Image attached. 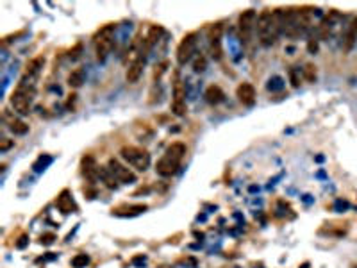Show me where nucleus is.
Returning a JSON list of instances; mask_svg holds the SVG:
<instances>
[{"label": "nucleus", "instance_id": "nucleus-25", "mask_svg": "<svg viewBox=\"0 0 357 268\" xmlns=\"http://www.w3.org/2000/svg\"><path fill=\"white\" fill-rule=\"evenodd\" d=\"M302 72H304V79L307 82H316V66L306 65V68H302Z\"/></svg>", "mask_w": 357, "mask_h": 268}, {"label": "nucleus", "instance_id": "nucleus-23", "mask_svg": "<svg viewBox=\"0 0 357 268\" xmlns=\"http://www.w3.org/2000/svg\"><path fill=\"white\" fill-rule=\"evenodd\" d=\"M161 34H163V29L161 27H152L150 29V32H148V38H146V47H152L154 45V43H156V41H159V38H161Z\"/></svg>", "mask_w": 357, "mask_h": 268}, {"label": "nucleus", "instance_id": "nucleus-10", "mask_svg": "<svg viewBox=\"0 0 357 268\" xmlns=\"http://www.w3.org/2000/svg\"><path fill=\"white\" fill-rule=\"evenodd\" d=\"M236 97H238V100L241 102L243 106L252 107L254 104H256V97H257L256 88L252 86L250 82H241V84L238 86V90H236Z\"/></svg>", "mask_w": 357, "mask_h": 268}, {"label": "nucleus", "instance_id": "nucleus-13", "mask_svg": "<svg viewBox=\"0 0 357 268\" xmlns=\"http://www.w3.org/2000/svg\"><path fill=\"white\" fill-rule=\"evenodd\" d=\"M204 97H206V100L209 102L211 106H218V104H221V102L225 100V93H223V90H221L220 86H214V84L207 88Z\"/></svg>", "mask_w": 357, "mask_h": 268}, {"label": "nucleus", "instance_id": "nucleus-6", "mask_svg": "<svg viewBox=\"0 0 357 268\" xmlns=\"http://www.w3.org/2000/svg\"><path fill=\"white\" fill-rule=\"evenodd\" d=\"M257 24V13L254 9H245L238 18V29H239V36L245 43H248L256 30Z\"/></svg>", "mask_w": 357, "mask_h": 268}, {"label": "nucleus", "instance_id": "nucleus-24", "mask_svg": "<svg viewBox=\"0 0 357 268\" xmlns=\"http://www.w3.org/2000/svg\"><path fill=\"white\" fill-rule=\"evenodd\" d=\"M266 88H268V90H270V91H281L282 88H284V81H282V77H279V75L272 77V79L268 81Z\"/></svg>", "mask_w": 357, "mask_h": 268}, {"label": "nucleus", "instance_id": "nucleus-3", "mask_svg": "<svg viewBox=\"0 0 357 268\" xmlns=\"http://www.w3.org/2000/svg\"><path fill=\"white\" fill-rule=\"evenodd\" d=\"M113 41H115V24H107L96 30L93 36V43H95V54L98 61H106L107 56L111 54L113 49Z\"/></svg>", "mask_w": 357, "mask_h": 268}, {"label": "nucleus", "instance_id": "nucleus-20", "mask_svg": "<svg viewBox=\"0 0 357 268\" xmlns=\"http://www.w3.org/2000/svg\"><path fill=\"white\" fill-rule=\"evenodd\" d=\"M287 73H289V82H291V86H293V88H298V86H300V84H302V82H300V81H302V79H304V72L300 70L298 66H291Z\"/></svg>", "mask_w": 357, "mask_h": 268}, {"label": "nucleus", "instance_id": "nucleus-9", "mask_svg": "<svg viewBox=\"0 0 357 268\" xmlns=\"http://www.w3.org/2000/svg\"><path fill=\"white\" fill-rule=\"evenodd\" d=\"M221 32H223L221 24H214V25H211V29H209V45H211V54L216 61H220L221 54H223V50H221Z\"/></svg>", "mask_w": 357, "mask_h": 268}, {"label": "nucleus", "instance_id": "nucleus-4", "mask_svg": "<svg viewBox=\"0 0 357 268\" xmlns=\"http://www.w3.org/2000/svg\"><path fill=\"white\" fill-rule=\"evenodd\" d=\"M121 159L129 165V167L136 168L138 172H145L146 168L150 167V154L141 147H134V145H125L120 150Z\"/></svg>", "mask_w": 357, "mask_h": 268}, {"label": "nucleus", "instance_id": "nucleus-18", "mask_svg": "<svg viewBox=\"0 0 357 268\" xmlns=\"http://www.w3.org/2000/svg\"><path fill=\"white\" fill-rule=\"evenodd\" d=\"M98 177H102L104 184H106L107 188H111V190H115V188L118 186V181H116V177L111 173L109 168H98Z\"/></svg>", "mask_w": 357, "mask_h": 268}, {"label": "nucleus", "instance_id": "nucleus-26", "mask_svg": "<svg viewBox=\"0 0 357 268\" xmlns=\"http://www.w3.org/2000/svg\"><path fill=\"white\" fill-rule=\"evenodd\" d=\"M207 68V61L206 57L202 56V54H198V56L195 57V61H193V70L196 72V73H202V72Z\"/></svg>", "mask_w": 357, "mask_h": 268}, {"label": "nucleus", "instance_id": "nucleus-27", "mask_svg": "<svg viewBox=\"0 0 357 268\" xmlns=\"http://www.w3.org/2000/svg\"><path fill=\"white\" fill-rule=\"evenodd\" d=\"M88 263H90V258L86 254H77L75 258L71 259V267L73 268H84Z\"/></svg>", "mask_w": 357, "mask_h": 268}, {"label": "nucleus", "instance_id": "nucleus-1", "mask_svg": "<svg viewBox=\"0 0 357 268\" xmlns=\"http://www.w3.org/2000/svg\"><path fill=\"white\" fill-rule=\"evenodd\" d=\"M256 32L262 47H272L282 32V9H264L257 16Z\"/></svg>", "mask_w": 357, "mask_h": 268}, {"label": "nucleus", "instance_id": "nucleus-11", "mask_svg": "<svg viewBox=\"0 0 357 268\" xmlns=\"http://www.w3.org/2000/svg\"><path fill=\"white\" fill-rule=\"evenodd\" d=\"M143 68H145V57L140 56L138 59H134L129 65V68H127V73H125V79L129 84H134V82L140 81L141 73H143Z\"/></svg>", "mask_w": 357, "mask_h": 268}, {"label": "nucleus", "instance_id": "nucleus-2", "mask_svg": "<svg viewBox=\"0 0 357 268\" xmlns=\"http://www.w3.org/2000/svg\"><path fill=\"white\" fill-rule=\"evenodd\" d=\"M32 95H34V84L22 81L13 93H11V107L15 109L18 115L25 117L30 113V102H32Z\"/></svg>", "mask_w": 357, "mask_h": 268}, {"label": "nucleus", "instance_id": "nucleus-30", "mask_svg": "<svg viewBox=\"0 0 357 268\" xmlns=\"http://www.w3.org/2000/svg\"><path fill=\"white\" fill-rule=\"evenodd\" d=\"M54 234H45V236H41V243H45V245H50V243H54Z\"/></svg>", "mask_w": 357, "mask_h": 268}, {"label": "nucleus", "instance_id": "nucleus-21", "mask_svg": "<svg viewBox=\"0 0 357 268\" xmlns=\"http://www.w3.org/2000/svg\"><path fill=\"white\" fill-rule=\"evenodd\" d=\"M9 129H11V132H15V134H18V136H24V134H27L29 132V125H27L25 122H22V120H11V123H9Z\"/></svg>", "mask_w": 357, "mask_h": 268}, {"label": "nucleus", "instance_id": "nucleus-15", "mask_svg": "<svg viewBox=\"0 0 357 268\" xmlns=\"http://www.w3.org/2000/svg\"><path fill=\"white\" fill-rule=\"evenodd\" d=\"M55 204H57V208L61 209V211L65 213H71L73 209H75V204H73V200H71V197H70V193L68 192H63L57 197V200H55Z\"/></svg>", "mask_w": 357, "mask_h": 268}, {"label": "nucleus", "instance_id": "nucleus-16", "mask_svg": "<svg viewBox=\"0 0 357 268\" xmlns=\"http://www.w3.org/2000/svg\"><path fill=\"white\" fill-rule=\"evenodd\" d=\"M84 79H86L84 70H82V68H75V70L70 72V75H68V81H66V82H68V86H70V88L77 90V88L82 86Z\"/></svg>", "mask_w": 357, "mask_h": 268}, {"label": "nucleus", "instance_id": "nucleus-28", "mask_svg": "<svg viewBox=\"0 0 357 268\" xmlns=\"http://www.w3.org/2000/svg\"><path fill=\"white\" fill-rule=\"evenodd\" d=\"M48 163H52V157L50 156H45V159H43V157H40V159H38V163H34V170H36V172H41V170H45V167L48 165Z\"/></svg>", "mask_w": 357, "mask_h": 268}, {"label": "nucleus", "instance_id": "nucleus-8", "mask_svg": "<svg viewBox=\"0 0 357 268\" xmlns=\"http://www.w3.org/2000/svg\"><path fill=\"white\" fill-rule=\"evenodd\" d=\"M181 159H177V157L170 156V154H166L157 161L156 165V172L161 175V177H171V175H175L179 172V168H181Z\"/></svg>", "mask_w": 357, "mask_h": 268}, {"label": "nucleus", "instance_id": "nucleus-14", "mask_svg": "<svg viewBox=\"0 0 357 268\" xmlns=\"http://www.w3.org/2000/svg\"><path fill=\"white\" fill-rule=\"evenodd\" d=\"M82 173H84L86 177L90 179V181H93L95 179V175H98V167H96L95 159L91 156H86L84 159H82Z\"/></svg>", "mask_w": 357, "mask_h": 268}, {"label": "nucleus", "instance_id": "nucleus-31", "mask_svg": "<svg viewBox=\"0 0 357 268\" xmlns=\"http://www.w3.org/2000/svg\"><path fill=\"white\" fill-rule=\"evenodd\" d=\"M25 240H27L25 236H22V238H20V242H18V247H20V248H22V247H25V243H27Z\"/></svg>", "mask_w": 357, "mask_h": 268}, {"label": "nucleus", "instance_id": "nucleus-22", "mask_svg": "<svg viewBox=\"0 0 357 268\" xmlns=\"http://www.w3.org/2000/svg\"><path fill=\"white\" fill-rule=\"evenodd\" d=\"M171 113L175 115V117H184L188 111V106H186V100H171Z\"/></svg>", "mask_w": 357, "mask_h": 268}, {"label": "nucleus", "instance_id": "nucleus-17", "mask_svg": "<svg viewBox=\"0 0 357 268\" xmlns=\"http://www.w3.org/2000/svg\"><path fill=\"white\" fill-rule=\"evenodd\" d=\"M43 63H45V59L43 57H36V59H32L27 65V77H30V79H36L38 77V73H40V70L43 68Z\"/></svg>", "mask_w": 357, "mask_h": 268}, {"label": "nucleus", "instance_id": "nucleus-5", "mask_svg": "<svg viewBox=\"0 0 357 268\" xmlns=\"http://www.w3.org/2000/svg\"><path fill=\"white\" fill-rule=\"evenodd\" d=\"M196 45H198V36L195 32H190L179 41V45H177V63L179 65H186L190 61L195 57L196 54Z\"/></svg>", "mask_w": 357, "mask_h": 268}, {"label": "nucleus", "instance_id": "nucleus-7", "mask_svg": "<svg viewBox=\"0 0 357 268\" xmlns=\"http://www.w3.org/2000/svg\"><path fill=\"white\" fill-rule=\"evenodd\" d=\"M107 168L111 170V173L116 177V181L121 182V184H134V182L138 181L136 173L132 172L131 168L127 167V165H123V163H120L118 159H109V163H107Z\"/></svg>", "mask_w": 357, "mask_h": 268}, {"label": "nucleus", "instance_id": "nucleus-19", "mask_svg": "<svg viewBox=\"0 0 357 268\" xmlns=\"http://www.w3.org/2000/svg\"><path fill=\"white\" fill-rule=\"evenodd\" d=\"M166 154H170V156H173V157H177V159H184V156H186V145L184 143H181V142H175V143H171L170 147L166 148Z\"/></svg>", "mask_w": 357, "mask_h": 268}, {"label": "nucleus", "instance_id": "nucleus-29", "mask_svg": "<svg viewBox=\"0 0 357 268\" xmlns=\"http://www.w3.org/2000/svg\"><path fill=\"white\" fill-rule=\"evenodd\" d=\"M13 145H15V142H13V140H4V142H2V145H0V152H7L11 147H13Z\"/></svg>", "mask_w": 357, "mask_h": 268}, {"label": "nucleus", "instance_id": "nucleus-12", "mask_svg": "<svg viewBox=\"0 0 357 268\" xmlns=\"http://www.w3.org/2000/svg\"><path fill=\"white\" fill-rule=\"evenodd\" d=\"M356 45H357V18H354L352 24L347 29V34L343 38V50H345V54L352 52V49Z\"/></svg>", "mask_w": 357, "mask_h": 268}]
</instances>
